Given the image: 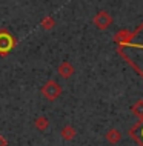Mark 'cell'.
Returning a JSON list of instances; mask_svg holds the SVG:
<instances>
[{
  "label": "cell",
  "instance_id": "cell-1",
  "mask_svg": "<svg viewBox=\"0 0 143 146\" xmlns=\"http://www.w3.org/2000/svg\"><path fill=\"white\" fill-rule=\"evenodd\" d=\"M17 43L19 40L6 28H0V57H8Z\"/></svg>",
  "mask_w": 143,
  "mask_h": 146
},
{
  "label": "cell",
  "instance_id": "cell-12",
  "mask_svg": "<svg viewBox=\"0 0 143 146\" xmlns=\"http://www.w3.org/2000/svg\"><path fill=\"white\" fill-rule=\"evenodd\" d=\"M0 146H8V140L5 139V135L0 134Z\"/></svg>",
  "mask_w": 143,
  "mask_h": 146
},
{
  "label": "cell",
  "instance_id": "cell-4",
  "mask_svg": "<svg viewBox=\"0 0 143 146\" xmlns=\"http://www.w3.org/2000/svg\"><path fill=\"white\" fill-rule=\"evenodd\" d=\"M74 66H72V63H69V62H62L60 65H59V68H57V74L60 76L62 78H71L72 77V74H74Z\"/></svg>",
  "mask_w": 143,
  "mask_h": 146
},
{
  "label": "cell",
  "instance_id": "cell-6",
  "mask_svg": "<svg viewBox=\"0 0 143 146\" xmlns=\"http://www.w3.org/2000/svg\"><path fill=\"white\" fill-rule=\"evenodd\" d=\"M60 135H62V139L65 140V141H71V140L75 139V135H77V131H75L74 126L66 125V126H63V128H62Z\"/></svg>",
  "mask_w": 143,
  "mask_h": 146
},
{
  "label": "cell",
  "instance_id": "cell-2",
  "mask_svg": "<svg viewBox=\"0 0 143 146\" xmlns=\"http://www.w3.org/2000/svg\"><path fill=\"white\" fill-rule=\"evenodd\" d=\"M62 86L57 83L55 80H48L45 82V85L42 86V89H40V92H42V96L46 98V100H49V102H54V100H57L59 97L62 96Z\"/></svg>",
  "mask_w": 143,
  "mask_h": 146
},
{
  "label": "cell",
  "instance_id": "cell-10",
  "mask_svg": "<svg viewBox=\"0 0 143 146\" xmlns=\"http://www.w3.org/2000/svg\"><path fill=\"white\" fill-rule=\"evenodd\" d=\"M131 111L136 117H138V120H143V100H138L134 103V106L131 108Z\"/></svg>",
  "mask_w": 143,
  "mask_h": 146
},
{
  "label": "cell",
  "instance_id": "cell-3",
  "mask_svg": "<svg viewBox=\"0 0 143 146\" xmlns=\"http://www.w3.org/2000/svg\"><path fill=\"white\" fill-rule=\"evenodd\" d=\"M92 23L98 29H108L109 26L112 25V17H111L109 13H106V11H98V13L94 15Z\"/></svg>",
  "mask_w": 143,
  "mask_h": 146
},
{
  "label": "cell",
  "instance_id": "cell-7",
  "mask_svg": "<svg viewBox=\"0 0 143 146\" xmlns=\"http://www.w3.org/2000/svg\"><path fill=\"white\" fill-rule=\"evenodd\" d=\"M105 139H106V141H109L111 145H117L118 141L122 140V132L118 131V129L112 128V129H109V131L105 134Z\"/></svg>",
  "mask_w": 143,
  "mask_h": 146
},
{
  "label": "cell",
  "instance_id": "cell-5",
  "mask_svg": "<svg viewBox=\"0 0 143 146\" xmlns=\"http://www.w3.org/2000/svg\"><path fill=\"white\" fill-rule=\"evenodd\" d=\"M129 135L137 141L138 145L143 146V120H140L134 128L129 129Z\"/></svg>",
  "mask_w": 143,
  "mask_h": 146
},
{
  "label": "cell",
  "instance_id": "cell-11",
  "mask_svg": "<svg viewBox=\"0 0 143 146\" xmlns=\"http://www.w3.org/2000/svg\"><path fill=\"white\" fill-rule=\"evenodd\" d=\"M123 46H128V48H138V49H143V45H138V43H132V42H128L126 45Z\"/></svg>",
  "mask_w": 143,
  "mask_h": 146
},
{
  "label": "cell",
  "instance_id": "cell-8",
  "mask_svg": "<svg viewBox=\"0 0 143 146\" xmlns=\"http://www.w3.org/2000/svg\"><path fill=\"white\" fill-rule=\"evenodd\" d=\"M34 126H35V129H37V131L45 132L46 129L49 128V120H48V118H46L45 115H40V117H37V118H35Z\"/></svg>",
  "mask_w": 143,
  "mask_h": 146
},
{
  "label": "cell",
  "instance_id": "cell-9",
  "mask_svg": "<svg viewBox=\"0 0 143 146\" xmlns=\"http://www.w3.org/2000/svg\"><path fill=\"white\" fill-rule=\"evenodd\" d=\"M54 26H55V20L51 15H46V17H43L40 20V28L43 31H51V29H54Z\"/></svg>",
  "mask_w": 143,
  "mask_h": 146
}]
</instances>
